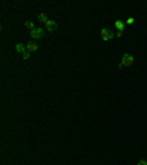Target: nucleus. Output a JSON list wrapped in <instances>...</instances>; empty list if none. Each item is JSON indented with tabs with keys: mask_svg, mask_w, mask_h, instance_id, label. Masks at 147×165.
I'll list each match as a JSON object with an SVG mask.
<instances>
[{
	"mask_svg": "<svg viewBox=\"0 0 147 165\" xmlns=\"http://www.w3.org/2000/svg\"><path fill=\"white\" fill-rule=\"evenodd\" d=\"M134 64V56L131 55V53H124V56H122V61H121V64H119V69H122V68H125V66H131Z\"/></svg>",
	"mask_w": 147,
	"mask_h": 165,
	"instance_id": "f257e3e1",
	"label": "nucleus"
},
{
	"mask_svg": "<svg viewBox=\"0 0 147 165\" xmlns=\"http://www.w3.org/2000/svg\"><path fill=\"white\" fill-rule=\"evenodd\" d=\"M100 37H102L104 41H109V40L115 39V37H116V34H115V31H113V30H110V28H103V30L100 31Z\"/></svg>",
	"mask_w": 147,
	"mask_h": 165,
	"instance_id": "f03ea898",
	"label": "nucleus"
},
{
	"mask_svg": "<svg viewBox=\"0 0 147 165\" xmlns=\"http://www.w3.org/2000/svg\"><path fill=\"white\" fill-rule=\"evenodd\" d=\"M30 36L33 39H43L44 37V30L40 27H34L33 30H30Z\"/></svg>",
	"mask_w": 147,
	"mask_h": 165,
	"instance_id": "7ed1b4c3",
	"label": "nucleus"
},
{
	"mask_svg": "<svg viewBox=\"0 0 147 165\" xmlns=\"http://www.w3.org/2000/svg\"><path fill=\"white\" fill-rule=\"evenodd\" d=\"M44 28H46L49 33H53V31H56V30H58V24H56V21L49 19V21L44 24Z\"/></svg>",
	"mask_w": 147,
	"mask_h": 165,
	"instance_id": "20e7f679",
	"label": "nucleus"
},
{
	"mask_svg": "<svg viewBox=\"0 0 147 165\" xmlns=\"http://www.w3.org/2000/svg\"><path fill=\"white\" fill-rule=\"evenodd\" d=\"M115 27L118 28V31H121V33H122V31L125 30V22H124V21H121V19H116V21H115Z\"/></svg>",
	"mask_w": 147,
	"mask_h": 165,
	"instance_id": "39448f33",
	"label": "nucleus"
},
{
	"mask_svg": "<svg viewBox=\"0 0 147 165\" xmlns=\"http://www.w3.org/2000/svg\"><path fill=\"white\" fill-rule=\"evenodd\" d=\"M37 49H38V46H37L34 41H31V43L27 44V52H28V53H33V52H36Z\"/></svg>",
	"mask_w": 147,
	"mask_h": 165,
	"instance_id": "423d86ee",
	"label": "nucleus"
},
{
	"mask_svg": "<svg viewBox=\"0 0 147 165\" xmlns=\"http://www.w3.org/2000/svg\"><path fill=\"white\" fill-rule=\"evenodd\" d=\"M15 49H16V52H18V53H22V55L27 52V46H24L22 43H18V44L15 46Z\"/></svg>",
	"mask_w": 147,
	"mask_h": 165,
	"instance_id": "0eeeda50",
	"label": "nucleus"
},
{
	"mask_svg": "<svg viewBox=\"0 0 147 165\" xmlns=\"http://www.w3.org/2000/svg\"><path fill=\"white\" fill-rule=\"evenodd\" d=\"M38 21H40V22H43V24H46V22L49 21V18H47V15H46L44 12H41V14L38 15Z\"/></svg>",
	"mask_w": 147,
	"mask_h": 165,
	"instance_id": "6e6552de",
	"label": "nucleus"
},
{
	"mask_svg": "<svg viewBox=\"0 0 147 165\" xmlns=\"http://www.w3.org/2000/svg\"><path fill=\"white\" fill-rule=\"evenodd\" d=\"M24 24H25V27H28V28H30V30H33V28H34V24H33V22H31V21H25V22H24Z\"/></svg>",
	"mask_w": 147,
	"mask_h": 165,
	"instance_id": "1a4fd4ad",
	"label": "nucleus"
},
{
	"mask_svg": "<svg viewBox=\"0 0 147 165\" xmlns=\"http://www.w3.org/2000/svg\"><path fill=\"white\" fill-rule=\"evenodd\" d=\"M134 21H135L134 18H128V19H126V25H132V24H134Z\"/></svg>",
	"mask_w": 147,
	"mask_h": 165,
	"instance_id": "9d476101",
	"label": "nucleus"
},
{
	"mask_svg": "<svg viewBox=\"0 0 147 165\" xmlns=\"http://www.w3.org/2000/svg\"><path fill=\"white\" fill-rule=\"evenodd\" d=\"M30 56H31V53H28V52H25V53L22 55V58H24L25 61H28V59H30Z\"/></svg>",
	"mask_w": 147,
	"mask_h": 165,
	"instance_id": "9b49d317",
	"label": "nucleus"
},
{
	"mask_svg": "<svg viewBox=\"0 0 147 165\" xmlns=\"http://www.w3.org/2000/svg\"><path fill=\"white\" fill-rule=\"evenodd\" d=\"M137 165H147V161H146V159H141V161H138Z\"/></svg>",
	"mask_w": 147,
	"mask_h": 165,
	"instance_id": "f8f14e48",
	"label": "nucleus"
},
{
	"mask_svg": "<svg viewBox=\"0 0 147 165\" xmlns=\"http://www.w3.org/2000/svg\"><path fill=\"white\" fill-rule=\"evenodd\" d=\"M116 37H118V39H119V37H122V33H121V31H118V33H116Z\"/></svg>",
	"mask_w": 147,
	"mask_h": 165,
	"instance_id": "ddd939ff",
	"label": "nucleus"
}]
</instances>
